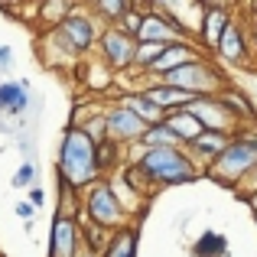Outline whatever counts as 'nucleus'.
<instances>
[{
  "label": "nucleus",
  "mask_w": 257,
  "mask_h": 257,
  "mask_svg": "<svg viewBox=\"0 0 257 257\" xmlns=\"http://www.w3.org/2000/svg\"><path fill=\"white\" fill-rule=\"evenodd\" d=\"M10 186L13 189H33L36 186V166H33V160H23V163H20V170L13 173Z\"/></svg>",
  "instance_id": "29"
},
{
  "label": "nucleus",
  "mask_w": 257,
  "mask_h": 257,
  "mask_svg": "<svg viewBox=\"0 0 257 257\" xmlns=\"http://www.w3.org/2000/svg\"><path fill=\"white\" fill-rule=\"evenodd\" d=\"M234 134H218V131H205L202 137H195L192 144H186L182 150L189 153V160H192L199 170H205V166H212L215 160L221 157V150H225L228 144H231Z\"/></svg>",
  "instance_id": "13"
},
{
  "label": "nucleus",
  "mask_w": 257,
  "mask_h": 257,
  "mask_svg": "<svg viewBox=\"0 0 257 257\" xmlns=\"http://www.w3.org/2000/svg\"><path fill=\"white\" fill-rule=\"evenodd\" d=\"M117 104H124L127 111H134V114H137V117L144 120L147 127H150V124H160V120L166 117V114L160 111V107L153 104V101L147 98L144 91H127V94H117Z\"/></svg>",
  "instance_id": "19"
},
{
  "label": "nucleus",
  "mask_w": 257,
  "mask_h": 257,
  "mask_svg": "<svg viewBox=\"0 0 257 257\" xmlns=\"http://www.w3.org/2000/svg\"><path fill=\"white\" fill-rule=\"evenodd\" d=\"M30 205H33V208H43V205H46V192H43L39 186L30 189Z\"/></svg>",
  "instance_id": "32"
},
{
  "label": "nucleus",
  "mask_w": 257,
  "mask_h": 257,
  "mask_svg": "<svg viewBox=\"0 0 257 257\" xmlns=\"http://www.w3.org/2000/svg\"><path fill=\"white\" fill-rule=\"evenodd\" d=\"M13 212H17V218L23 221V225H33V221H36V208H33L30 202H17V205H13Z\"/></svg>",
  "instance_id": "30"
},
{
  "label": "nucleus",
  "mask_w": 257,
  "mask_h": 257,
  "mask_svg": "<svg viewBox=\"0 0 257 257\" xmlns=\"http://www.w3.org/2000/svg\"><path fill=\"white\" fill-rule=\"evenodd\" d=\"M131 7L134 4H127V0H98V4H91V13L104 20V26H117Z\"/></svg>",
  "instance_id": "27"
},
{
  "label": "nucleus",
  "mask_w": 257,
  "mask_h": 257,
  "mask_svg": "<svg viewBox=\"0 0 257 257\" xmlns=\"http://www.w3.org/2000/svg\"><path fill=\"white\" fill-rule=\"evenodd\" d=\"M163 124L173 131V137L179 140L182 147H186V144H192L195 137H202V134H205V127H202L199 120H195V114H189V107H182V111H173V114H166V117H163Z\"/></svg>",
  "instance_id": "16"
},
{
  "label": "nucleus",
  "mask_w": 257,
  "mask_h": 257,
  "mask_svg": "<svg viewBox=\"0 0 257 257\" xmlns=\"http://www.w3.org/2000/svg\"><path fill=\"white\" fill-rule=\"evenodd\" d=\"M251 46H254V52H257V20H254V33H251Z\"/></svg>",
  "instance_id": "35"
},
{
  "label": "nucleus",
  "mask_w": 257,
  "mask_h": 257,
  "mask_svg": "<svg viewBox=\"0 0 257 257\" xmlns=\"http://www.w3.org/2000/svg\"><path fill=\"white\" fill-rule=\"evenodd\" d=\"M82 85H85V91L88 94H101V91H107V88L114 85V72L107 69L101 59H91L88 65H82Z\"/></svg>",
  "instance_id": "20"
},
{
  "label": "nucleus",
  "mask_w": 257,
  "mask_h": 257,
  "mask_svg": "<svg viewBox=\"0 0 257 257\" xmlns=\"http://www.w3.org/2000/svg\"><path fill=\"white\" fill-rule=\"evenodd\" d=\"M144 17H147V7L134 4L131 10L124 13V20H120V23H117V30H120V33H127V36H134V39H137V36H140V30H144Z\"/></svg>",
  "instance_id": "28"
},
{
  "label": "nucleus",
  "mask_w": 257,
  "mask_h": 257,
  "mask_svg": "<svg viewBox=\"0 0 257 257\" xmlns=\"http://www.w3.org/2000/svg\"><path fill=\"white\" fill-rule=\"evenodd\" d=\"M238 192H241V195H247V192H257V166H254V173H251V176H247V179L238 186Z\"/></svg>",
  "instance_id": "31"
},
{
  "label": "nucleus",
  "mask_w": 257,
  "mask_h": 257,
  "mask_svg": "<svg viewBox=\"0 0 257 257\" xmlns=\"http://www.w3.org/2000/svg\"><path fill=\"white\" fill-rule=\"evenodd\" d=\"M221 101H225V107L238 117V124L244 127V124H251V127H257V107H254V101L247 98L241 88H231L228 85L225 91H221Z\"/></svg>",
  "instance_id": "18"
},
{
  "label": "nucleus",
  "mask_w": 257,
  "mask_h": 257,
  "mask_svg": "<svg viewBox=\"0 0 257 257\" xmlns=\"http://www.w3.org/2000/svg\"><path fill=\"white\" fill-rule=\"evenodd\" d=\"M56 166H59V179L69 182L78 192H85L94 182L104 179V173H101V166H98V144L88 137L82 127H72V124L65 127L62 140H59Z\"/></svg>",
  "instance_id": "1"
},
{
  "label": "nucleus",
  "mask_w": 257,
  "mask_h": 257,
  "mask_svg": "<svg viewBox=\"0 0 257 257\" xmlns=\"http://www.w3.org/2000/svg\"><path fill=\"white\" fill-rule=\"evenodd\" d=\"M215 56H218L221 62H228V65H244L247 59H251V33L234 20V23L228 26V33L221 36Z\"/></svg>",
  "instance_id": "14"
},
{
  "label": "nucleus",
  "mask_w": 257,
  "mask_h": 257,
  "mask_svg": "<svg viewBox=\"0 0 257 257\" xmlns=\"http://www.w3.org/2000/svg\"><path fill=\"white\" fill-rule=\"evenodd\" d=\"M192 254L195 257H228V238L221 231H205L192 244Z\"/></svg>",
  "instance_id": "24"
},
{
  "label": "nucleus",
  "mask_w": 257,
  "mask_h": 257,
  "mask_svg": "<svg viewBox=\"0 0 257 257\" xmlns=\"http://www.w3.org/2000/svg\"><path fill=\"white\" fill-rule=\"evenodd\" d=\"M98 39H101L98 20L91 17V10H85V7H78V4L56 30L46 33V46H52L56 52H62L69 62L91 56V52L98 49Z\"/></svg>",
  "instance_id": "3"
},
{
  "label": "nucleus",
  "mask_w": 257,
  "mask_h": 257,
  "mask_svg": "<svg viewBox=\"0 0 257 257\" xmlns=\"http://www.w3.org/2000/svg\"><path fill=\"white\" fill-rule=\"evenodd\" d=\"M140 147L144 150H166V147H182L179 140L173 137V131L160 120V124H150L144 131V137H140Z\"/></svg>",
  "instance_id": "22"
},
{
  "label": "nucleus",
  "mask_w": 257,
  "mask_h": 257,
  "mask_svg": "<svg viewBox=\"0 0 257 257\" xmlns=\"http://www.w3.org/2000/svg\"><path fill=\"white\" fill-rule=\"evenodd\" d=\"M10 62H13V49H10V46H0V72H7V69H10Z\"/></svg>",
  "instance_id": "33"
},
{
  "label": "nucleus",
  "mask_w": 257,
  "mask_h": 257,
  "mask_svg": "<svg viewBox=\"0 0 257 257\" xmlns=\"http://www.w3.org/2000/svg\"><path fill=\"white\" fill-rule=\"evenodd\" d=\"M78 231H82V251L88 254H104L107 241H111V231H104V228L91 225V221H78Z\"/></svg>",
  "instance_id": "23"
},
{
  "label": "nucleus",
  "mask_w": 257,
  "mask_h": 257,
  "mask_svg": "<svg viewBox=\"0 0 257 257\" xmlns=\"http://www.w3.org/2000/svg\"><path fill=\"white\" fill-rule=\"evenodd\" d=\"M160 82L176 85V88L192 91V94H221L228 88V78L221 75L212 62H208V56L205 59H195V62L182 65V69H176V72H170V75L160 78Z\"/></svg>",
  "instance_id": "6"
},
{
  "label": "nucleus",
  "mask_w": 257,
  "mask_h": 257,
  "mask_svg": "<svg viewBox=\"0 0 257 257\" xmlns=\"http://www.w3.org/2000/svg\"><path fill=\"white\" fill-rule=\"evenodd\" d=\"M49 257H82V231L75 218L56 215L49 228Z\"/></svg>",
  "instance_id": "11"
},
{
  "label": "nucleus",
  "mask_w": 257,
  "mask_h": 257,
  "mask_svg": "<svg viewBox=\"0 0 257 257\" xmlns=\"http://www.w3.org/2000/svg\"><path fill=\"white\" fill-rule=\"evenodd\" d=\"M234 23V13L231 7L225 4H205V13H202V30H199V46L202 52H215L221 43V36L228 33V26Z\"/></svg>",
  "instance_id": "10"
},
{
  "label": "nucleus",
  "mask_w": 257,
  "mask_h": 257,
  "mask_svg": "<svg viewBox=\"0 0 257 257\" xmlns=\"http://www.w3.org/2000/svg\"><path fill=\"white\" fill-rule=\"evenodd\" d=\"M82 257H98V254H88V251H82Z\"/></svg>",
  "instance_id": "36"
},
{
  "label": "nucleus",
  "mask_w": 257,
  "mask_h": 257,
  "mask_svg": "<svg viewBox=\"0 0 257 257\" xmlns=\"http://www.w3.org/2000/svg\"><path fill=\"white\" fill-rule=\"evenodd\" d=\"M254 166H257V127H244L231 137V144L221 150V157L202 170V176L215 179L218 186L238 189L254 173Z\"/></svg>",
  "instance_id": "2"
},
{
  "label": "nucleus",
  "mask_w": 257,
  "mask_h": 257,
  "mask_svg": "<svg viewBox=\"0 0 257 257\" xmlns=\"http://www.w3.org/2000/svg\"><path fill=\"white\" fill-rule=\"evenodd\" d=\"M94 56H98L111 72H131L134 69V56H137V39L127 36V33H120L117 26H104Z\"/></svg>",
  "instance_id": "7"
},
{
  "label": "nucleus",
  "mask_w": 257,
  "mask_h": 257,
  "mask_svg": "<svg viewBox=\"0 0 257 257\" xmlns=\"http://www.w3.org/2000/svg\"><path fill=\"white\" fill-rule=\"evenodd\" d=\"M101 257H137V228L134 225L117 228V231L111 234V241H107V247H104Z\"/></svg>",
  "instance_id": "21"
},
{
  "label": "nucleus",
  "mask_w": 257,
  "mask_h": 257,
  "mask_svg": "<svg viewBox=\"0 0 257 257\" xmlns=\"http://www.w3.org/2000/svg\"><path fill=\"white\" fill-rule=\"evenodd\" d=\"M137 163L140 176L147 179L150 189H166V186H182L192 182L195 176H202V170L189 160V153L182 147H166V150H144Z\"/></svg>",
  "instance_id": "4"
},
{
  "label": "nucleus",
  "mask_w": 257,
  "mask_h": 257,
  "mask_svg": "<svg viewBox=\"0 0 257 257\" xmlns=\"http://www.w3.org/2000/svg\"><path fill=\"white\" fill-rule=\"evenodd\" d=\"M120 160H124V147H120L117 140L104 137L98 144V166H101V173H117Z\"/></svg>",
  "instance_id": "26"
},
{
  "label": "nucleus",
  "mask_w": 257,
  "mask_h": 257,
  "mask_svg": "<svg viewBox=\"0 0 257 257\" xmlns=\"http://www.w3.org/2000/svg\"><path fill=\"white\" fill-rule=\"evenodd\" d=\"M144 94H147V98H150L163 114L182 111V107H189L195 98H199V94H192V91H182V88L166 85V82H153V78H150V85L144 88Z\"/></svg>",
  "instance_id": "15"
},
{
  "label": "nucleus",
  "mask_w": 257,
  "mask_h": 257,
  "mask_svg": "<svg viewBox=\"0 0 257 257\" xmlns=\"http://www.w3.org/2000/svg\"><path fill=\"white\" fill-rule=\"evenodd\" d=\"M30 107V88L23 82H0V114L20 117Z\"/></svg>",
  "instance_id": "17"
},
{
  "label": "nucleus",
  "mask_w": 257,
  "mask_h": 257,
  "mask_svg": "<svg viewBox=\"0 0 257 257\" xmlns=\"http://www.w3.org/2000/svg\"><path fill=\"white\" fill-rule=\"evenodd\" d=\"M189 114H195V120H199L205 131H218V134H238V131H244V127L238 124V117L225 107L221 94H199V98L189 104Z\"/></svg>",
  "instance_id": "8"
},
{
  "label": "nucleus",
  "mask_w": 257,
  "mask_h": 257,
  "mask_svg": "<svg viewBox=\"0 0 257 257\" xmlns=\"http://www.w3.org/2000/svg\"><path fill=\"white\" fill-rule=\"evenodd\" d=\"M82 212H85V221H91V225L104 228L111 234L117 228L131 225V208L120 199V192L114 189V182H107V179L94 182L91 189L82 192Z\"/></svg>",
  "instance_id": "5"
},
{
  "label": "nucleus",
  "mask_w": 257,
  "mask_h": 257,
  "mask_svg": "<svg viewBox=\"0 0 257 257\" xmlns=\"http://www.w3.org/2000/svg\"><path fill=\"white\" fill-rule=\"evenodd\" d=\"M104 127H107V137L117 140L120 147L124 144H140V137H144V131H147L144 120H140L134 111H127L124 104H117V101L104 107Z\"/></svg>",
  "instance_id": "9"
},
{
  "label": "nucleus",
  "mask_w": 257,
  "mask_h": 257,
  "mask_svg": "<svg viewBox=\"0 0 257 257\" xmlns=\"http://www.w3.org/2000/svg\"><path fill=\"white\" fill-rule=\"evenodd\" d=\"M75 10V4H69V0H46V4H39L36 7V13H39V20L46 23V30H56L59 23H62L69 13Z\"/></svg>",
  "instance_id": "25"
},
{
  "label": "nucleus",
  "mask_w": 257,
  "mask_h": 257,
  "mask_svg": "<svg viewBox=\"0 0 257 257\" xmlns=\"http://www.w3.org/2000/svg\"><path fill=\"white\" fill-rule=\"evenodd\" d=\"M244 202L254 208V215H257V192H247V195H244Z\"/></svg>",
  "instance_id": "34"
},
{
  "label": "nucleus",
  "mask_w": 257,
  "mask_h": 257,
  "mask_svg": "<svg viewBox=\"0 0 257 257\" xmlns=\"http://www.w3.org/2000/svg\"><path fill=\"white\" fill-rule=\"evenodd\" d=\"M195 59H205V52H202L195 43H189V39H182V43H170V46H166V52L157 59V65L147 72V78L160 82V78H166L170 72L182 69V65H189V62H195Z\"/></svg>",
  "instance_id": "12"
}]
</instances>
